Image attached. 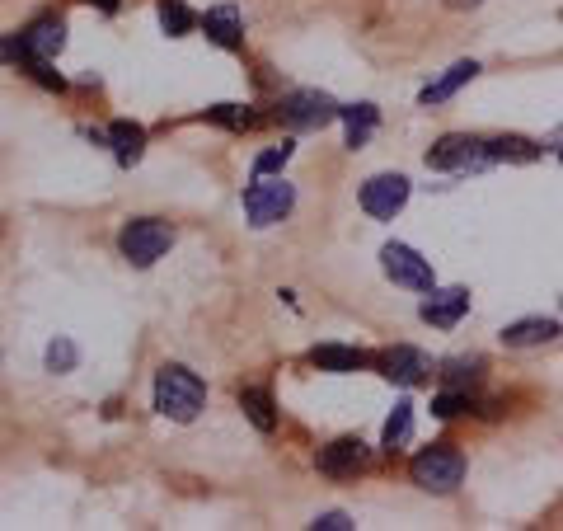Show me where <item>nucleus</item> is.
<instances>
[{
    "mask_svg": "<svg viewBox=\"0 0 563 531\" xmlns=\"http://www.w3.org/2000/svg\"><path fill=\"white\" fill-rule=\"evenodd\" d=\"M277 118H282L291 132H320V127L343 118V104H334L324 90H291L287 99L277 104Z\"/></svg>",
    "mask_w": 563,
    "mask_h": 531,
    "instance_id": "nucleus-4",
    "label": "nucleus"
},
{
    "mask_svg": "<svg viewBox=\"0 0 563 531\" xmlns=\"http://www.w3.org/2000/svg\"><path fill=\"white\" fill-rule=\"evenodd\" d=\"M29 71H33V80H38V85H47V90H61V85H66V80H61L47 62H29Z\"/></svg>",
    "mask_w": 563,
    "mask_h": 531,
    "instance_id": "nucleus-28",
    "label": "nucleus"
},
{
    "mask_svg": "<svg viewBox=\"0 0 563 531\" xmlns=\"http://www.w3.org/2000/svg\"><path fill=\"white\" fill-rule=\"evenodd\" d=\"M559 160H563V151H559Z\"/></svg>",
    "mask_w": 563,
    "mask_h": 531,
    "instance_id": "nucleus-32",
    "label": "nucleus"
},
{
    "mask_svg": "<svg viewBox=\"0 0 563 531\" xmlns=\"http://www.w3.org/2000/svg\"><path fill=\"white\" fill-rule=\"evenodd\" d=\"M343 123H348V146L357 151V146H366V137L376 132L381 113H376V104H352V109H343Z\"/></svg>",
    "mask_w": 563,
    "mask_h": 531,
    "instance_id": "nucleus-18",
    "label": "nucleus"
},
{
    "mask_svg": "<svg viewBox=\"0 0 563 531\" xmlns=\"http://www.w3.org/2000/svg\"><path fill=\"white\" fill-rule=\"evenodd\" d=\"M207 405V386L202 376H193L188 367H160L155 372V409L174 423H193Z\"/></svg>",
    "mask_w": 563,
    "mask_h": 531,
    "instance_id": "nucleus-1",
    "label": "nucleus"
},
{
    "mask_svg": "<svg viewBox=\"0 0 563 531\" xmlns=\"http://www.w3.org/2000/svg\"><path fill=\"white\" fill-rule=\"evenodd\" d=\"M207 118L221 127H230V132H244V127H259V113L240 109V104H216V109H207Z\"/></svg>",
    "mask_w": 563,
    "mask_h": 531,
    "instance_id": "nucleus-23",
    "label": "nucleus"
},
{
    "mask_svg": "<svg viewBox=\"0 0 563 531\" xmlns=\"http://www.w3.org/2000/svg\"><path fill=\"white\" fill-rule=\"evenodd\" d=\"M108 146H113V156H118L122 165H137L141 146H146V132H141L137 123H127V118H122V123L108 127Z\"/></svg>",
    "mask_w": 563,
    "mask_h": 531,
    "instance_id": "nucleus-17",
    "label": "nucleus"
},
{
    "mask_svg": "<svg viewBox=\"0 0 563 531\" xmlns=\"http://www.w3.org/2000/svg\"><path fill=\"white\" fill-rule=\"evenodd\" d=\"M488 156L493 160H517V165H526V160L540 156V146L526 137H493L488 141Z\"/></svg>",
    "mask_w": 563,
    "mask_h": 531,
    "instance_id": "nucleus-22",
    "label": "nucleus"
},
{
    "mask_svg": "<svg viewBox=\"0 0 563 531\" xmlns=\"http://www.w3.org/2000/svg\"><path fill=\"white\" fill-rule=\"evenodd\" d=\"M193 24H198V15L183 5V0H160V29L169 33V38H183V33H193Z\"/></svg>",
    "mask_w": 563,
    "mask_h": 531,
    "instance_id": "nucleus-21",
    "label": "nucleus"
},
{
    "mask_svg": "<svg viewBox=\"0 0 563 531\" xmlns=\"http://www.w3.org/2000/svg\"><path fill=\"white\" fill-rule=\"evenodd\" d=\"M291 207H296V188L287 184V179H268L263 174L259 184L244 188V217L254 221V226H277V221L291 217Z\"/></svg>",
    "mask_w": 563,
    "mask_h": 531,
    "instance_id": "nucleus-5",
    "label": "nucleus"
},
{
    "mask_svg": "<svg viewBox=\"0 0 563 531\" xmlns=\"http://www.w3.org/2000/svg\"><path fill=\"white\" fill-rule=\"evenodd\" d=\"M484 165H493V156H488V141L460 137V132L442 137L432 151H427V170H484Z\"/></svg>",
    "mask_w": 563,
    "mask_h": 531,
    "instance_id": "nucleus-7",
    "label": "nucleus"
},
{
    "mask_svg": "<svg viewBox=\"0 0 563 531\" xmlns=\"http://www.w3.org/2000/svg\"><path fill=\"white\" fill-rule=\"evenodd\" d=\"M348 513H320L315 517V531H348Z\"/></svg>",
    "mask_w": 563,
    "mask_h": 531,
    "instance_id": "nucleus-29",
    "label": "nucleus"
},
{
    "mask_svg": "<svg viewBox=\"0 0 563 531\" xmlns=\"http://www.w3.org/2000/svg\"><path fill=\"white\" fill-rule=\"evenodd\" d=\"M310 362L320 372H362L366 353L362 348H343V344H320V348H310Z\"/></svg>",
    "mask_w": 563,
    "mask_h": 531,
    "instance_id": "nucleus-16",
    "label": "nucleus"
},
{
    "mask_svg": "<svg viewBox=\"0 0 563 531\" xmlns=\"http://www.w3.org/2000/svg\"><path fill=\"white\" fill-rule=\"evenodd\" d=\"M409 433H413V405H409V400H399V405L390 409V419H385L381 447H385V452H399V447L409 442Z\"/></svg>",
    "mask_w": 563,
    "mask_h": 531,
    "instance_id": "nucleus-19",
    "label": "nucleus"
},
{
    "mask_svg": "<svg viewBox=\"0 0 563 531\" xmlns=\"http://www.w3.org/2000/svg\"><path fill=\"white\" fill-rule=\"evenodd\" d=\"M549 339H559V320H549V315H531V320H517V325L503 329L507 348H535L549 344Z\"/></svg>",
    "mask_w": 563,
    "mask_h": 531,
    "instance_id": "nucleus-14",
    "label": "nucleus"
},
{
    "mask_svg": "<svg viewBox=\"0 0 563 531\" xmlns=\"http://www.w3.org/2000/svg\"><path fill=\"white\" fill-rule=\"evenodd\" d=\"M320 470L329 475V480H348V475L366 470V442L362 438H338V442H329V447L320 452Z\"/></svg>",
    "mask_w": 563,
    "mask_h": 531,
    "instance_id": "nucleus-10",
    "label": "nucleus"
},
{
    "mask_svg": "<svg viewBox=\"0 0 563 531\" xmlns=\"http://www.w3.org/2000/svg\"><path fill=\"white\" fill-rule=\"evenodd\" d=\"M202 29L216 47H240L244 43V19H240V5H216L202 15Z\"/></svg>",
    "mask_w": 563,
    "mask_h": 531,
    "instance_id": "nucleus-12",
    "label": "nucleus"
},
{
    "mask_svg": "<svg viewBox=\"0 0 563 531\" xmlns=\"http://www.w3.org/2000/svg\"><path fill=\"white\" fill-rule=\"evenodd\" d=\"M94 5H99L104 15H113V10H118V0H94Z\"/></svg>",
    "mask_w": 563,
    "mask_h": 531,
    "instance_id": "nucleus-31",
    "label": "nucleus"
},
{
    "mask_svg": "<svg viewBox=\"0 0 563 531\" xmlns=\"http://www.w3.org/2000/svg\"><path fill=\"white\" fill-rule=\"evenodd\" d=\"M381 367L390 381H399V386H418V381H427V372H432V362H427L418 348H395V353H385Z\"/></svg>",
    "mask_w": 563,
    "mask_h": 531,
    "instance_id": "nucleus-13",
    "label": "nucleus"
},
{
    "mask_svg": "<svg viewBox=\"0 0 563 531\" xmlns=\"http://www.w3.org/2000/svg\"><path fill=\"white\" fill-rule=\"evenodd\" d=\"M169 245H174V226L160 217H137V221H127L118 231V250L122 259H132L137 268H151L155 259H165Z\"/></svg>",
    "mask_w": 563,
    "mask_h": 531,
    "instance_id": "nucleus-3",
    "label": "nucleus"
},
{
    "mask_svg": "<svg viewBox=\"0 0 563 531\" xmlns=\"http://www.w3.org/2000/svg\"><path fill=\"white\" fill-rule=\"evenodd\" d=\"M24 38V52H29V62H52L57 57L61 47H66V24L61 19H33L29 29L19 33Z\"/></svg>",
    "mask_w": 563,
    "mask_h": 531,
    "instance_id": "nucleus-11",
    "label": "nucleus"
},
{
    "mask_svg": "<svg viewBox=\"0 0 563 531\" xmlns=\"http://www.w3.org/2000/svg\"><path fill=\"white\" fill-rule=\"evenodd\" d=\"M381 268H385V278L399 282V287H409V292H432V287H437L432 264H427L418 250L399 245V240H390V245L381 250Z\"/></svg>",
    "mask_w": 563,
    "mask_h": 531,
    "instance_id": "nucleus-6",
    "label": "nucleus"
},
{
    "mask_svg": "<svg viewBox=\"0 0 563 531\" xmlns=\"http://www.w3.org/2000/svg\"><path fill=\"white\" fill-rule=\"evenodd\" d=\"M479 372H484V362H479V358L446 362V386H456V391H460V386H474V381H479Z\"/></svg>",
    "mask_w": 563,
    "mask_h": 531,
    "instance_id": "nucleus-25",
    "label": "nucleus"
},
{
    "mask_svg": "<svg viewBox=\"0 0 563 531\" xmlns=\"http://www.w3.org/2000/svg\"><path fill=\"white\" fill-rule=\"evenodd\" d=\"M446 5H451V10H474L479 0H446Z\"/></svg>",
    "mask_w": 563,
    "mask_h": 531,
    "instance_id": "nucleus-30",
    "label": "nucleus"
},
{
    "mask_svg": "<svg viewBox=\"0 0 563 531\" xmlns=\"http://www.w3.org/2000/svg\"><path fill=\"white\" fill-rule=\"evenodd\" d=\"M409 203V179L404 174H371L362 184V212L376 221H395Z\"/></svg>",
    "mask_w": 563,
    "mask_h": 531,
    "instance_id": "nucleus-8",
    "label": "nucleus"
},
{
    "mask_svg": "<svg viewBox=\"0 0 563 531\" xmlns=\"http://www.w3.org/2000/svg\"><path fill=\"white\" fill-rule=\"evenodd\" d=\"M474 76H479V62H456L442 80H432V85H427V90L418 94V104H427V109H432V104H446V99H451V94H456L460 85H470Z\"/></svg>",
    "mask_w": 563,
    "mask_h": 531,
    "instance_id": "nucleus-15",
    "label": "nucleus"
},
{
    "mask_svg": "<svg viewBox=\"0 0 563 531\" xmlns=\"http://www.w3.org/2000/svg\"><path fill=\"white\" fill-rule=\"evenodd\" d=\"M465 409H470V395L456 391V386H451V391H442L437 400H432V414H437V419H456V414H465Z\"/></svg>",
    "mask_w": 563,
    "mask_h": 531,
    "instance_id": "nucleus-26",
    "label": "nucleus"
},
{
    "mask_svg": "<svg viewBox=\"0 0 563 531\" xmlns=\"http://www.w3.org/2000/svg\"><path fill=\"white\" fill-rule=\"evenodd\" d=\"M76 344H71V339H52V344H47V372H71V367H76Z\"/></svg>",
    "mask_w": 563,
    "mask_h": 531,
    "instance_id": "nucleus-24",
    "label": "nucleus"
},
{
    "mask_svg": "<svg viewBox=\"0 0 563 531\" xmlns=\"http://www.w3.org/2000/svg\"><path fill=\"white\" fill-rule=\"evenodd\" d=\"M240 409H244V414H249V423H254L259 433H273V428H277L273 400H268V395H263V391H254V386H249V391H240Z\"/></svg>",
    "mask_w": 563,
    "mask_h": 531,
    "instance_id": "nucleus-20",
    "label": "nucleus"
},
{
    "mask_svg": "<svg viewBox=\"0 0 563 531\" xmlns=\"http://www.w3.org/2000/svg\"><path fill=\"white\" fill-rule=\"evenodd\" d=\"M409 475H413V485L427 489V494H451L465 480V456L451 442H432V447H423V452L413 456Z\"/></svg>",
    "mask_w": 563,
    "mask_h": 531,
    "instance_id": "nucleus-2",
    "label": "nucleus"
},
{
    "mask_svg": "<svg viewBox=\"0 0 563 531\" xmlns=\"http://www.w3.org/2000/svg\"><path fill=\"white\" fill-rule=\"evenodd\" d=\"M291 151H296L291 141H282V146H268V151L254 160V174H259V179H263V174H277V170H282V165L291 160Z\"/></svg>",
    "mask_w": 563,
    "mask_h": 531,
    "instance_id": "nucleus-27",
    "label": "nucleus"
},
{
    "mask_svg": "<svg viewBox=\"0 0 563 531\" xmlns=\"http://www.w3.org/2000/svg\"><path fill=\"white\" fill-rule=\"evenodd\" d=\"M470 311V292L465 287H432L423 301V320L437 329H451L460 325V315Z\"/></svg>",
    "mask_w": 563,
    "mask_h": 531,
    "instance_id": "nucleus-9",
    "label": "nucleus"
}]
</instances>
